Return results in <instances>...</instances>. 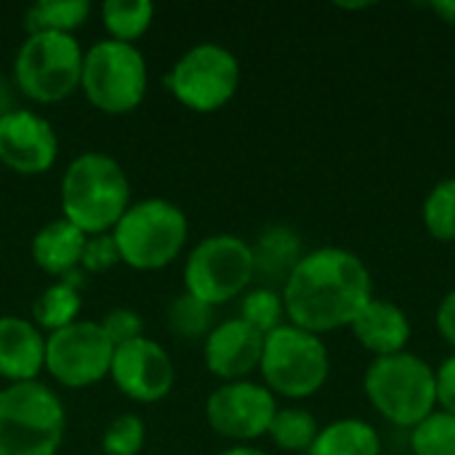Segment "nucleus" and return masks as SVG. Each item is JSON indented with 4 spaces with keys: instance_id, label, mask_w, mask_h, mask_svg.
<instances>
[{
    "instance_id": "1",
    "label": "nucleus",
    "mask_w": 455,
    "mask_h": 455,
    "mask_svg": "<svg viewBox=\"0 0 455 455\" xmlns=\"http://www.w3.org/2000/svg\"><path fill=\"white\" fill-rule=\"evenodd\" d=\"M280 293L288 323L317 336L349 328L376 296L368 264L344 245L307 251Z\"/></svg>"
},
{
    "instance_id": "11",
    "label": "nucleus",
    "mask_w": 455,
    "mask_h": 455,
    "mask_svg": "<svg viewBox=\"0 0 455 455\" xmlns=\"http://www.w3.org/2000/svg\"><path fill=\"white\" fill-rule=\"evenodd\" d=\"M115 344L99 323L77 320L45 336V371L67 389H85L109 376Z\"/></svg>"
},
{
    "instance_id": "29",
    "label": "nucleus",
    "mask_w": 455,
    "mask_h": 455,
    "mask_svg": "<svg viewBox=\"0 0 455 455\" xmlns=\"http://www.w3.org/2000/svg\"><path fill=\"white\" fill-rule=\"evenodd\" d=\"M147 443V427L136 413L117 416L101 435L104 455H139Z\"/></svg>"
},
{
    "instance_id": "12",
    "label": "nucleus",
    "mask_w": 455,
    "mask_h": 455,
    "mask_svg": "<svg viewBox=\"0 0 455 455\" xmlns=\"http://www.w3.org/2000/svg\"><path fill=\"white\" fill-rule=\"evenodd\" d=\"M277 408V397L264 384L251 379L227 381L208 395L205 421L216 435L235 445H251L253 440L267 437Z\"/></svg>"
},
{
    "instance_id": "26",
    "label": "nucleus",
    "mask_w": 455,
    "mask_h": 455,
    "mask_svg": "<svg viewBox=\"0 0 455 455\" xmlns=\"http://www.w3.org/2000/svg\"><path fill=\"white\" fill-rule=\"evenodd\" d=\"M421 224L437 243H455V176L437 181L421 203Z\"/></svg>"
},
{
    "instance_id": "3",
    "label": "nucleus",
    "mask_w": 455,
    "mask_h": 455,
    "mask_svg": "<svg viewBox=\"0 0 455 455\" xmlns=\"http://www.w3.org/2000/svg\"><path fill=\"white\" fill-rule=\"evenodd\" d=\"M363 392L387 424L413 429L437 411V371L416 352L376 357L365 368Z\"/></svg>"
},
{
    "instance_id": "8",
    "label": "nucleus",
    "mask_w": 455,
    "mask_h": 455,
    "mask_svg": "<svg viewBox=\"0 0 455 455\" xmlns=\"http://www.w3.org/2000/svg\"><path fill=\"white\" fill-rule=\"evenodd\" d=\"M83 56L85 51L75 35H27L13 59V85L32 101L56 104L80 88Z\"/></svg>"
},
{
    "instance_id": "28",
    "label": "nucleus",
    "mask_w": 455,
    "mask_h": 455,
    "mask_svg": "<svg viewBox=\"0 0 455 455\" xmlns=\"http://www.w3.org/2000/svg\"><path fill=\"white\" fill-rule=\"evenodd\" d=\"M413 455H455V416L448 411L429 413L411 429Z\"/></svg>"
},
{
    "instance_id": "35",
    "label": "nucleus",
    "mask_w": 455,
    "mask_h": 455,
    "mask_svg": "<svg viewBox=\"0 0 455 455\" xmlns=\"http://www.w3.org/2000/svg\"><path fill=\"white\" fill-rule=\"evenodd\" d=\"M16 109V99H13V88L5 77H0V117Z\"/></svg>"
},
{
    "instance_id": "25",
    "label": "nucleus",
    "mask_w": 455,
    "mask_h": 455,
    "mask_svg": "<svg viewBox=\"0 0 455 455\" xmlns=\"http://www.w3.org/2000/svg\"><path fill=\"white\" fill-rule=\"evenodd\" d=\"M165 325L181 341H205L213 331V307L189 293H179L165 309Z\"/></svg>"
},
{
    "instance_id": "9",
    "label": "nucleus",
    "mask_w": 455,
    "mask_h": 455,
    "mask_svg": "<svg viewBox=\"0 0 455 455\" xmlns=\"http://www.w3.org/2000/svg\"><path fill=\"white\" fill-rule=\"evenodd\" d=\"M253 283L251 243L237 235H211L200 240L184 261V293L208 307L227 304Z\"/></svg>"
},
{
    "instance_id": "24",
    "label": "nucleus",
    "mask_w": 455,
    "mask_h": 455,
    "mask_svg": "<svg viewBox=\"0 0 455 455\" xmlns=\"http://www.w3.org/2000/svg\"><path fill=\"white\" fill-rule=\"evenodd\" d=\"M155 19V5L149 0H107L101 3V24L112 40L133 43L139 40Z\"/></svg>"
},
{
    "instance_id": "21",
    "label": "nucleus",
    "mask_w": 455,
    "mask_h": 455,
    "mask_svg": "<svg viewBox=\"0 0 455 455\" xmlns=\"http://www.w3.org/2000/svg\"><path fill=\"white\" fill-rule=\"evenodd\" d=\"M91 16L88 0H35L24 13L27 35L37 32H64L72 35Z\"/></svg>"
},
{
    "instance_id": "34",
    "label": "nucleus",
    "mask_w": 455,
    "mask_h": 455,
    "mask_svg": "<svg viewBox=\"0 0 455 455\" xmlns=\"http://www.w3.org/2000/svg\"><path fill=\"white\" fill-rule=\"evenodd\" d=\"M437 19H443L448 27H455V0H437L429 5Z\"/></svg>"
},
{
    "instance_id": "15",
    "label": "nucleus",
    "mask_w": 455,
    "mask_h": 455,
    "mask_svg": "<svg viewBox=\"0 0 455 455\" xmlns=\"http://www.w3.org/2000/svg\"><path fill=\"white\" fill-rule=\"evenodd\" d=\"M264 336L240 317L221 320L203 341V360L208 373L227 381H243L261 365Z\"/></svg>"
},
{
    "instance_id": "22",
    "label": "nucleus",
    "mask_w": 455,
    "mask_h": 455,
    "mask_svg": "<svg viewBox=\"0 0 455 455\" xmlns=\"http://www.w3.org/2000/svg\"><path fill=\"white\" fill-rule=\"evenodd\" d=\"M83 309V299L80 291L72 288L69 283L59 280L53 285H48L32 304V323L40 331L56 333L72 323H77V315Z\"/></svg>"
},
{
    "instance_id": "16",
    "label": "nucleus",
    "mask_w": 455,
    "mask_h": 455,
    "mask_svg": "<svg viewBox=\"0 0 455 455\" xmlns=\"http://www.w3.org/2000/svg\"><path fill=\"white\" fill-rule=\"evenodd\" d=\"M355 341L376 357H389V355H400L408 352V344L413 339V323L408 317V312L389 301V299H379L373 296L360 315L352 320L349 325Z\"/></svg>"
},
{
    "instance_id": "17",
    "label": "nucleus",
    "mask_w": 455,
    "mask_h": 455,
    "mask_svg": "<svg viewBox=\"0 0 455 455\" xmlns=\"http://www.w3.org/2000/svg\"><path fill=\"white\" fill-rule=\"evenodd\" d=\"M45 371V336L24 317H0V379L11 384L37 381Z\"/></svg>"
},
{
    "instance_id": "30",
    "label": "nucleus",
    "mask_w": 455,
    "mask_h": 455,
    "mask_svg": "<svg viewBox=\"0 0 455 455\" xmlns=\"http://www.w3.org/2000/svg\"><path fill=\"white\" fill-rule=\"evenodd\" d=\"M115 264H120V251H117V243H115L112 232L88 235L83 256H80V269L85 275H99V272L112 269Z\"/></svg>"
},
{
    "instance_id": "14",
    "label": "nucleus",
    "mask_w": 455,
    "mask_h": 455,
    "mask_svg": "<svg viewBox=\"0 0 455 455\" xmlns=\"http://www.w3.org/2000/svg\"><path fill=\"white\" fill-rule=\"evenodd\" d=\"M59 136L48 117L16 107L0 117V163L21 176H37L53 168Z\"/></svg>"
},
{
    "instance_id": "5",
    "label": "nucleus",
    "mask_w": 455,
    "mask_h": 455,
    "mask_svg": "<svg viewBox=\"0 0 455 455\" xmlns=\"http://www.w3.org/2000/svg\"><path fill=\"white\" fill-rule=\"evenodd\" d=\"M259 373L275 397L309 400L331 379V349L323 336L285 323L264 336Z\"/></svg>"
},
{
    "instance_id": "7",
    "label": "nucleus",
    "mask_w": 455,
    "mask_h": 455,
    "mask_svg": "<svg viewBox=\"0 0 455 455\" xmlns=\"http://www.w3.org/2000/svg\"><path fill=\"white\" fill-rule=\"evenodd\" d=\"M80 88L99 112H133L144 101L149 88L147 59L133 43L112 37L96 40L83 56Z\"/></svg>"
},
{
    "instance_id": "36",
    "label": "nucleus",
    "mask_w": 455,
    "mask_h": 455,
    "mask_svg": "<svg viewBox=\"0 0 455 455\" xmlns=\"http://www.w3.org/2000/svg\"><path fill=\"white\" fill-rule=\"evenodd\" d=\"M219 455H269V453H267V451H261V448H253V445H232V448L221 451Z\"/></svg>"
},
{
    "instance_id": "31",
    "label": "nucleus",
    "mask_w": 455,
    "mask_h": 455,
    "mask_svg": "<svg viewBox=\"0 0 455 455\" xmlns=\"http://www.w3.org/2000/svg\"><path fill=\"white\" fill-rule=\"evenodd\" d=\"M99 325H101V331L107 333V339H109L115 347L128 344V341L144 336V320L139 317V312L125 309V307L109 309V312L99 320Z\"/></svg>"
},
{
    "instance_id": "2",
    "label": "nucleus",
    "mask_w": 455,
    "mask_h": 455,
    "mask_svg": "<svg viewBox=\"0 0 455 455\" xmlns=\"http://www.w3.org/2000/svg\"><path fill=\"white\" fill-rule=\"evenodd\" d=\"M131 208V181L104 152L77 155L61 176V213L85 235L112 232Z\"/></svg>"
},
{
    "instance_id": "20",
    "label": "nucleus",
    "mask_w": 455,
    "mask_h": 455,
    "mask_svg": "<svg viewBox=\"0 0 455 455\" xmlns=\"http://www.w3.org/2000/svg\"><path fill=\"white\" fill-rule=\"evenodd\" d=\"M384 443L379 429L357 416L336 419L320 427L307 455H381Z\"/></svg>"
},
{
    "instance_id": "13",
    "label": "nucleus",
    "mask_w": 455,
    "mask_h": 455,
    "mask_svg": "<svg viewBox=\"0 0 455 455\" xmlns=\"http://www.w3.org/2000/svg\"><path fill=\"white\" fill-rule=\"evenodd\" d=\"M109 379L125 397L136 403H157L171 395L176 368L157 341L141 336L115 347Z\"/></svg>"
},
{
    "instance_id": "23",
    "label": "nucleus",
    "mask_w": 455,
    "mask_h": 455,
    "mask_svg": "<svg viewBox=\"0 0 455 455\" xmlns=\"http://www.w3.org/2000/svg\"><path fill=\"white\" fill-rule=\"evenodd\" d=\"M317 432H320V421L315 419V413H309L307 408L288 405V408H277L267 437L285 453L307 455Z\"/></svg>"
},
{
    "instance_id": "6",
    "label": "nucleus",
    "mask_w": 455,
    "mask_h": 455,
    "mask_svg": "<svg viewBox=\"0 0 455 455\" xmlns=\"http://www.w3.org/2000/svg\"><path fill=\"white\" fill-rule=\"evenodd\" d=\"M112 237L117 243L123 264L152 272L168 267L184 251L189 221L176 203L165 197H149L141 203H131V208L115 224Z\"/></svg>"
},
{
    "instance_id": "27",
    "label": "nucleus",
    "mask_w": 455,
    "mask_h": 455,
    "mask_svg": "<svg viewBox=\"0 0 455 455\" xmlns=\"http://www.w3.org/2000/svg\"><path fill=\"white\" fill-rule=\"evenodd\" d=\"M237 317L243 323H248L253 331H259L261 336H269L272 331H277L280 325L288 323L283 293L277 288H264V285L245 291L240 299V315Z\"/></svg>"
},
{
    "instance_id": "18",
    "label": "nucleus",
    "mask_w": 455,
    "mask_h": 455,
    "mask_svg": "<svg viewBox=\"0 0 455 455\" xmlns=\"http://www.w3.org/2000/svg\"><path fill=\"white\" fill-rule=\"evenodd\" d=\"M253 253V280H261L264 288H283L296 264L301 261L304 243L301 235L288 224H269L251 243Z\"/></svg>"
},
{
    "instance_id": "33",
    "label": "nucleus",
    "mask_w": 455,
    "mask_h": 455,
    "mask_svg": "<svg viewBox=\"0 0 455 455\" xmlns=\"http://www.w3.org/2000/svg\"><path fill=\"white\" fill-rule=\"evenodd\" d=\"M435 328L440 339L455 352V288L440 299L437 312H435Z\"/></svg>"
},
{
    "instance_id": "32",
    "label": "nucleus",
    "mask_w": 455,
    "mask_h": 455,
    "mask_svg": "<svg viewBox=\"0 0 455 455\" xmlns=\"http://www.w3.org/2000/svg\"><path fill=\"white\" fill-rule=\"evenodd\" d=\"M435 371H437V408L455 416V352H451Z\"/></svg>"
},
{
    "instance_id": "10",
    "label": "nucleus",
    "mask_w": 455,
    "mask_h": 455,
    "mask_svg": "<svg viewBox=\"0 0 455 455\" xmlns=\"http://www.w3.org/2000/svg\"><path fill=\"white\" fill-rule=\"evenodd\" d=\"M240 75V59L227 45L205 40L176 59L165 75V88L187 109L208 115L235 99Z\"/></svg>"
},
{
    "instance_id": "4",
    "label": "nucleus",
    "mask_w": 455,
    "mask_h": 455,
    "mask_svg": "<svg viewBox=\"0 0 455 455\" xmlns=\"http://www.w3.org/2000/svg\"><path fill=\"white\" fill-rule=\"evenodd\" d=\"M64 429V405L43 381L0 389V455H56Z\"/></svg>"
},
{
    "instance_id": "19",
    "label": "nucleus",
    "mask_w": 455,
    "mask_h": 455,
    "mask_svg": "<svg viewBox=\"0 0 455 455\" xmlns=\"http://www.w3.org/2000/svg\"><path fill=\"white\" fill-rule=\"evenodd\" d=\"M88 235L80 232L72 221L53 219L45 227H40L32 237V261L53 275V277H64L67 272L80 267V256L85 248Z\"/></svg>"
}]
</instances>
